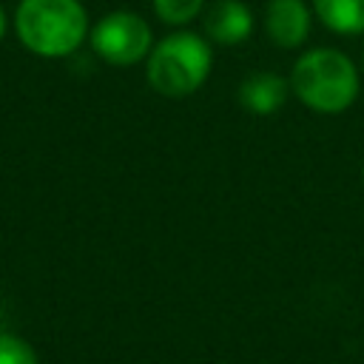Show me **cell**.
I'll use <instances>...</instances> for the list:
<instances>
[{"mask_svg": "<svg viewBox=\"0 0 364 364\" xmlns=\"http://www.w3.org/2000/svg\"><path fill=\"white\" fill-rule=\"evenodd\" d=\"M26 48L43 57H65L85 37V11L77 0H23L14 14Z\"/></svg>", "mask_w": 364, "mask_h": 364, "instance_id": "6da1fadb", "label": "cell"}, {"mask_svg": "<svg viewBox=\"0 0 364 364\" xmlns=\"http://www.w3.org/2000/svg\"><path fill=\"white\" fill-rule=\"evenodd\" d=\"M293 88L307 108L336 114V111H344L355 100L358 74L341 51L316 48L296 63Z\"/></svg>", "mask_w": 364, "mask_h": 364, "instance_id": "7a4b0ae2", "label": "cell"}, {"mask_svg": "<svg viewBox=\"0 0 364 364\" xmlns=\"http://www.w3.org/2000/svg\"><path fill=\"white\" fill-rule=\"evenodd\" d=\"M210 71V48L199 34L165 37L148 60V82L165 97H185L196 91Z\"/></svg>", "mask_w": 364, "mask_h": 364, "instance_id": "3957f363", "label": "cell"}, {"mask_svg": "<svg viewBox=\"0 0 364 364\" xmlns=\"http://www.w3.org/2000/svg\"><path fill=\"white\" fill-rule=\"evenodd\" d=\"M91 43L102 60H108L114 65H131L148 54L151 28L142 17H136L131 11H114L97 23Z\"/></svg>", "mask_w": 364, "mask_h": 364, "instance_id": "277c9868", "label": "cell"}, {"mask_svg": "<svg viewBox=\"0 0 364 364\" xmlns=\"http://www.w3.org/2000/svg\"><path fill=\"white\" fill-rule=\"evenodd\" d=\"M267 34L276 46L293 48L310 31V14L301 0H270L267 3Z\"/></svg>", "mask_w": 364, "mask_h": 364, "instance_id": "5b68a950", "label": "cell"}, {"mask_svg": "<svg viewBox=\"0 0 364 364\" xmlns=\"http://www.w3.org/2000/svg\"><path fill=\"white\" fill-rule=\"evenodd\" d=\"M250 26H253L250 11L239 0H219L205 14V31H208V37L216 40V43H225V46L242 43L250 34Z\"/></svg>", "mask_w": 364, "mask_h": 364, "instance_id": "8992f818", "label": "cell"}, {"mask_svg": "<svg viewBox=\"0 0 364 364\" xmlns=\"http://www.w3.org/2000/svg\"><path fill=\"white\" fill-rule=\"evenodd\" d=\"M284 100H287V82L270 71L250 74L239 85V102L253 114H273L282 108Z\"/></svg>", "mask_w": 364, "mask_h": 364, "instance_id": "52a82bcc", "label": "cell"}, {"mask_svg": "<svg viewBox=\"0 0 364 364\" xmlns=\"http://www.w3.org/2000/svg\"><path fill=\"white\" fill-rule=\"evenodd\" d=\"M316 11L333 31L358 34L364 31V0H316Z\"/></svg>", "mask_w": 364, "mask_h": 364, "instance_id": "ba28073f", "label": "cell"}, {"mask_svg": "<svg viewBox=\"0 0 364 364\" xmlns=\"http://www.w3.org/2000/svg\"><path fill=\"white\" fill-rule=\"evenodd\" d=\"M205 0H154V9L156 14L165 20V23H188L191 17H196V11L202 9Z\"/></svg>", "mask_w": 364, "mask_h": 364, "instance_id": "9c48e42d", "label": "cell"}, {"mask_svg": "<svg viewBox=\"0 0 364 364\" xmlns=\"http://www.w3.org/2000/svg\"><path fill=\"white\" fill-rule=\"evenodd\" d=\"M0 364H37V355L23 338L0 333Z\"/></svg>", "mask_w": 364, "mask_h": 364, "instance_id": "30bf717a", "label": "cell"}, {"mask_svg": "<svg viewBox=\"0 0 364 364\" xmlns=\"http://www.w3.org/2000/svg\"><path fill=\"white\" fill-rule=\"evenodd\" d=\"M3 31H6V14H3V9H0V37H3Z\"/></svg>", "mask_w": 364, "mask_h": 364, "instance_id": "8fae6325", "label": "cell"}, {"mask_svg": "<svg viewBox=\"0 0 364 364\" xmlns=\"http://www.w3.org/2000/svg\"><path fill=\"white\" fill-rule=\"evenodd\" d=\"M361 179H364V171H361Z\"/></svg>", "mask_w": 364, "mask_h": 364, "instance_id": "7c38bea8", "label": "cell"}]
</instances>
